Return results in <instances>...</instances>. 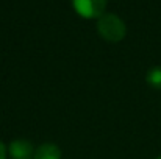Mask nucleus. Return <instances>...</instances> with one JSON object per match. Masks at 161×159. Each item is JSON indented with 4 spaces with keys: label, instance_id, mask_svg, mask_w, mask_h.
Instances as JSON below:
<instances>
[{
    "label": "nucleus",
    "instance_id": "nucleus-4",
    "mask_svg": "<svg viewBox=\"0 0 161 159\" xmlns=\"http://www.w3.org/2000/svg\"><path fill=\"white\" fill-rule=\"evenodd\" d=\"M33 159H61V150L56 144H42L36 148Z\"/></svg>",
    "mask_w": 161,
    "mask_h": 159
},
{
    "label": "nucleus",
    "instance_id": "nucleus-3",
    "mask_svg": "<svg viewBox=\"0 0 161 159\" xmlns=\"http://www.w3.org/2000/svg\"><path fill=\"white\" fill-rule=\"evenodd\" d=\"M6 150H8V155L11 156V159H33L35 151H36V148L33 147L31 142L22 140V139L13 140Z\"/></svg>",
    "mask_w": 161,
    "mask_h": 159
},
{
    "label": "nucleus",
    "instance_id": "nucleus-2",
    "mask_svg": "<svg viewBox=\"0 0 161 159\" xmlns=\"http://www.w3.org/2000/svg\"><path fill=\"white\" fill-rule=\"evenodd\" d=\"M74 9L85 19H94L100 17L105 13L107 0H72Z\"/></svg>",
    "mask_w": 161,
    "mask_h": 159
},
{
    "label": "nucleus",
    "instance_id": "nucleus-5",
    "mask_svg": "<svg viewBox=\"0 0 161 159\" xmlns=\"http://www.w3.org/2000/svg\"><path fill=\"white\" fill-rule=\"evenodd\" d=\"M146 81L150 87L161 91V66L149 69V72L146 75Z\"/></svg>",
    "mask_w": 161,
    "mask_h": 159
},
{
    "label": "nucleus",
    "instance_id": "nucleus-6",
    "mask_svg": "<svg viewBox=\"0 0 161 159\" xmlns=\"http://www.w3.org/2000/svg\"><path fill=\"white\" fill-rule=\"evenodd\" d=\"M0 159H6V147L0 142Z\"/></svg>",
    "mask_w": 161,
    "mask_h": 159
},
{
    "label": "nucleus",
    "instance_id": "nucleus-7",
    "mask_svg": "<svg viewBox=\"0 0 161 159\" xmlns=\"http://www.w3.org/2000/svg\"><path fill=\"white\" fill-rule=\"evenodd\" d=\"M157 159H161V156H158V158H157Z\"/></svg>",
    "mask_w": 161,
    "mask_h": 159
},
{
    "label": "nucleus",
    "instance_id": "nucleus-1",
    "mask_svg": "<svg viewBox=\"0 0 161 159\" xmlns=\"http://www.w3.org/2000/svg\"><path fill=\"white\" fill-rule=\"evenodd\" d=\"M97 31L100 38H103L108 42H119L125 38L127 28L122 19L116 14H103L97 20Z\"/></svg>",
    "mask_w": 161,
    "mask_h": 159
}]
</instances>
